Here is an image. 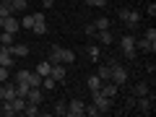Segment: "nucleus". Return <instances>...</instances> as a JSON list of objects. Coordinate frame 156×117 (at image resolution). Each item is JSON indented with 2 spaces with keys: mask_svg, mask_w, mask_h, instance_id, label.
I'll use <instances>...</instances> for the list:
<instances>
[{
  "mask_svg": "<svg viewBox=\"0 0 156 117\" xmlns=\"http://www.w3.org/2000/svg\"><path fill=\"white\" fill-rule=\"evenodd\" d=\"M120 47H122V55H125V57H130V60L138 55V50H135V39L130 37V34H125V37L120 39Z\"/></svg>",
  "mask_w": 156,
  "mask_h": 117,
  "instance_id": "obj_1",
  "label": "nucleus"
},
{
  "mask_svg": "<svg viewBox=\"0 0 156 117\" xmlns=\"http://www.w3.org/2000/svg\"><path fill=\"white\" fill-rule=\"evenodd\" d=\"M94 104H96V109H99V115H104V112L112 109V99H109V96H104L99 89L94 91Z\"/></svg>",
  "mask_w": 156,
  "mask_h": 117,
  "instance_id": "obj_2",
  "label": "nucleus"
},
{
  "mask_svg": "<svg viewBox=\"0 0 156 117\" xmlns=\"http://www.w3.org/2000/svg\"><path fill=\"white\" fill-rule=\"evenodd\" d=\"M135 109H140L143 115L154 112V94H146V96H135Z\"/></svg>",
  "mask_w": 156,
  "mask_h": 117,
  "instance_id": "obj_3",
  "label": "nucleus"
},
{
  "mask_svg": "<svg viewBox=\"0 0 156 117\" xmlns=\"http://www.w3.org/2000/svg\"><path fill=\"white\" fill-rule=\"evenodd\" d=\"M117 16H120V21L128 23V26H135V23L140 21V13H138V11H133V8H122Z\"/></svg>",
  "mask_w": 156,
  "mask_h": 117,
  "instance_id": "obj_4",
  "label": "nucleus"
},
{
  "mask_svg": "<svg viewBox=\"0 0 156 117\" xmlns=\"http://www.w3.org/2000/svg\"><path fill=\"white\" fill-rule=\"evenodd\" d=\"M109 81H112V83H117V86H122L125 81H128V70H125V68L120 65V62H117V65L112 68V76H109Z\"/></svg>",
  "mask_w": 156,
  "mask_h": 117,
  "instance_id": "obj_5",
  "label": "nucleus"
},
{
  "mask_svg": "<svg viewBox=\"0 0 156 117\" xmlns=\"http://www.w3.org/2000/svg\"><path fill=\"white\" fill-rule=\"evenodd\" d=\"M83 109H86V101H81V99L68 101V115L70 117H83Z\"/></svg>",
  "mask_w": 156,
  "mask_h": 117,
  "instance_id": "obj_6",
  "label": "nucleus"
},
{
  "mask_svg": "<svg viewBox=\"0 0 156 117\" xmlns=\"http://www.w3.org/2000/svg\"><path fill=\"white\" fill-rule=\"evenodd\" d=\"M34 34H47V21H44V13H34V26H31Z\"/></svg>",
  "mask_w": 156,
  "mask_h": 117,
  "instance_id": "obj_7",
  "label": "nucleus"
},
{
  "mask_svg": "<svg viewBox=\"0 0 156 117\" xmlns=\"http://www.w3.org/2000/svg\"><path fill=\"white\" fill-rule=\"evenodd\" d=\"M65 68H68V65H65V62H57V65H52V70H50V76H52V78H55L57 83H62V81H65V73H68V70H65Z\"/></svg>",
  "mask_w": 156,
  "mask_h": 117,
  "instance_id": "obj_8",
  "label": "nucleus"
},
{
  "mask_svg": "<svg viewBox=\"0 0 156 117\" xmlns=\"http://www.w3.org/2000/svg\"><path fill=\"white\" fill-rule=\"evenodd\" d=\"M42 99H44V91L39 89V86L29 89V94H26V101H31V104H42Z\"/></svg>",
  "mask_w": 156,
  "mask_h": 117,
  "instance_id": "obj_9",
  "label": "nucleus"
},
{
  "mask_svg": "<svg viewBox=\"0 0 156 117\" xmlns=\"http://www.w3.org/2000/svg\"><path fill=\"white\" fill-rule=\"evenodd\" d=\"M18 29H21V23H18V18H16V16H8V18H3V31H11V34H16Z\"/></svg>",
  "mask_w": 156,
  "mask_h": 117,
  "instance_id": "obj_10",
  "label": "nucleus"
},
{
  "mask_svg": "<svg viewBox=\"0 0 156 117\" xmlns=\"http://www.w3.org/2000/svg\"><path fill=\"white\" fill-rule=\"evenodd\" d=\"M117 89H120V86L112 83V81H104V83L99 86V91H101L104 96H109V99H115V96H117Z\"/></svg>",
  "mask_w": 156,
  "mask_h": 117,
  "instance_id": "obj_11",
  "label": "nucleus"
},
{
  "mask_svg": "<svg viewBox=\"0 0 156 117\" xmlns=\"http://www.w3.org/2000/svg\"><path fill=\"white\" fill-rule=\"evenodd\" d=\"M135 50H143V52H151V55H154L156 52V42H148V39H135Z\"/></svg>",
  "mask_w": 156,
  "mask_h": 117,
  "instance_id": "obj_12",
  "label": "nucleus"
},
{
  "mask_svg": "<svg viewBox=\"0 0 156 117\" xmlns=\"http://www.w3.org/2000/svg\"><path fill=\"white\" fill-rule=\"evenodd\" d=\"M13 60H16V57L11 55V50H8V47H3V44H0V65L11 68V65H13Z\"/></svg>",
  "mask_w": 156,
  "mask_h": 117,
  "instance_id": "obj_13",
  "label": "nucleus"
},
{
  "mask_svg": "<svg viewBox=\"0 0 156 117\" xmlns=\"http://www.w3.org/2000/svg\"><path fill=\"white\" fill-rule=\"evenodd\" d=\"M8 50H11L13 57H26V55H29V47H26V44H16V42H13Z\"/></svg>",
  "mask_w": 156,
  "mask_h": 117,
  "instance_id": "obj_14",
  "label": "nucleus"
},
{
  "mask_svg": "<svg viewBox=\"0 0 156 117\" xmlns=\"http://www.w3.org/2000/svg\"><path fill=\"white\" fill-rule=\"evenodd\" d=\"M50 62H52V65L62 62V47H60V44H52V50H50Z\"/></svg>",
  "mask_w": 156,
  "mask_h": 117,
  "instance_id": "obj_15",
  "label": "nucleus"
},
{
  "mask_svg": "<svg viewBox=\"0 0 156 117\" xmlns=\"http://www.w3.org/2000/svg\"><path fill=\"white\" fill-rule=\"evenodd\" d=\"M130 94H133V96H146V94H148V83H146V81H138V83L130 89Z\"/></svg>",
  "mask_w": 156,
  "mask_h": 117,
  "instance_id": "obj_16",
  "label": "nucleus"
},
{
  "mask_svg": "<svg viewBox=\"0 0 156 117\" xmlns=\"http://www.w3.org/2000/svg\"><path fill=\"white\" fill-rule=\"evenodd\" d=\"M0 115H3V117H13V115H16V109H13V104L8 99L0 101Z\"/></svg>",
  "mask_w": 156,
  "mask_h": 117,
  "instance_id": "obj_17",
  "label": "nucleus"
},
{
  "mask_svg": "<svg viewBox=\"0 0 156 117\" xmlns=\"http://www.w3.org/2000/svg\"><path fill=\"white\" fill-rule=\"evenodd\" d=\"M94 37L99 39L101 44H112V31H109V29H101V31H96Z\"/></svg>",
  "mask_w": 156,
  "mask_h": 117,
  "instance_id": "obj_18",
  "label": "nucleus"
},
{
  "mask_svg": "<svg viewBox=\"0 0 156 117\" xmlns=\"http://www.w3.org/2000/svg\"><path fill=\"white\" fill-rule=\"evenodd\" d=\"M29 89H31V86H29V81H16V96H23V99H26Z\"/></svg>",
  "mask_w": 156,
  "mask_h": 117,
  "instance_id": "obj_19",
  "label": "nucleus"
},
{
  "mask_svg": "<svg viewBox=\"0 0 156 117\" xmlns=\"http://www.w3.org/2000/svg\"><path fill=\"white\" fill-rule=\"evenodd\" d=\"M13 42H16V34H11V31H0V44H3V47H11Z\"/></svg>",
  "mask_w": 156,
  "mask_h": 117,
  "instance_id": "obj_20",
  "label": "nucleus"
},
{
  "mask_svg": "<svg viewBox=\"0 0 156 117\" xmlns=\"http://www.w3.org/2000/svg\"><path fill=\"white\" fill-rule=\"evenodd\" d=\"M55 86H57L55 78H52V76H44V78H42V86H39V89H42V91H52Z\"/></svg>",
  "mask_w": 156,
  "mask_h": 117,
  "instance_id": "obj_21",
  "label": "nucleus"
},
{
  "mask_svg": "<svg viewBox=\"0 0 156 117\" xmlns=\"http://www.w3.org/2000/svg\"><path fill=\"white\" fill-rule=\"evenodd\" d=\"M50 70H52V62H50V60H42V62L37 65V73H39L42 78H44V76H50Z\"/></svg>",
  "mask_w": 156,
  "mask_h": 117,
  "instance_id": "obj_22",
  "label": "nucleus"
},
{
  "mask_svg": "<svg viewBox=\"0 0 156 117\" xmlns=\"http://www.w3.org/2000/svg\"><path fill=\"white\" fill-rule=\"evenodd\" d=\"M96 76H99L101 81H109V76H112V65H109V62H104V65L96 70Z\"/></svg>",
  "mask_w": 156,
  "mask_h": 117,
  "instance_id": "obj_23",
  "label": "nucleus"
},
{
  "mask_svg": "<svg viewBox=\"0 0 156 117\" xmlns=\"http://www.w3.org/2000/svg\"><path fill=\"white\" fill-rule=\"evenodd\" d=\"M11 104H13V109H16V115H18V112H23V107H26V99H23V96H13Z\"/></svg>",
  "mask_w": 156,
  "mask_h": 117,
  "instance_id": "obj_24",
  "label": "nucleus"
},
{
  "mask_svg": "<svg viewBox=\"0 0 156 117\" xmlns=\"http://www.w3.org/2000/svg\"><path fill=\"white\" fill-rule=\"evenodd\" d=\"M62 62H65V65H73V62H76V52L62 47Z\"/></svg>",
  "mask_w": 156,
  "mask_h": 117,
  "instance_id": "obj_25",
  "label": "nucleus"
},
{
  "mask_svg": "<svg viewBox=\"0 0 156 117\" xmlns=\"http://www.w3.org/2000/svg\"><path fill=\"white\" fill-rule=\"evenodd\" d=\"M91 23L96 26V31H101V29H109V18H107V16H99L96 21H91Z\"/></svg>",
  "mask_w": 156,
  "mask_h": 117,
  "instance_id": "obj_26",
  "label": "nucleus"
},
{
  "mask_svg": "<svg viewBox=\"0 0 156 117\" xmlns=\"http://www.w3.org/2000/svg\"><path fill=\"white\" fill-rule=\"evenodd\" d=\"M23 115L37 117V115H39V104H31V101H26V107H23Z\"/></svg>",
  "mask_w": 156,
  "mask_h": 117,
  "instance_id": "obj_27",
  "label": "nucleus"
},
{
  "mask_svg": "<svg viewBox=\"0 0 156 117\" xmlns=\"http://www.w3.org/2000/svg\"><path fill=\"white\" fill-rule=\"evenodd\" d=\"M29 86H31V89H34V86H42V76H39L37 70L29 73Z\"/></svg>",
  "mask_w": 156,
  "mask_h": 117,
  "instance_id": "obj_28",
  "label": "nucleus"
},
{
  "mask_svg": "<svg viewBox=\"0 0 156 117\" xmlns=\"http://www.w3.org/2000/svg\"><path fill=\"white\" fill-rule=\"evenodd\" d=\"M101 83H104V81H101L99 76H89V89H91V91H96Z\"/></svg>",
  "mask_w": 156,
  "mask_h": 117,
  "instance_id": "obj_29",
  "label": "nucleus"
},
{
  "mask_svg": "<svg viewBox=\"0 0 156 117\" xmlns=\"http://www.w3.org/2000/svg\"><path fill=\"white\" fill-rule=\"evenodd\" d=\"M8 16H13V8L8 3H0V18H8Z\"/></svg>",
  "mask_w": 156,
  "mask_h": 117,
  "instance_id": "obj_30",
  "label": "nucleus"
},
{
  "mask_svg": "<svg viewBox=\"0 0 156 117\" xmlns=\"http://www.w3.org/2000/svg\"><path fill=\"white\" fill-rule=\"evenodd\" d=\"M11 8H13V13L16 11H26V0H11Z\"/></svg>",
  "mask_w": 156,
  "mask_h": 117,
  "instance_id": "obj_31",
  "label": "nucleus"
},
{
  "mask_svg": "<svg viewBox=\"0 0 156 117\" xmlns=\"http://www.w3.org/2000/svg\"><path fill=\"white\" fill-rule=\"evenodd\" d=\"M55 115H68V101H57L55 104Z\"/></svg>",
  "mask_w": 156,
  "mask_h": 117,
  "instance_id": "obj_32",
  "label": "nucleus"
},
{
  "mask_svg": "<svg viewBox=\"0 0 156 117\" xmlns=\"http://www.w3.org/2000/svg\"><path fill=\"white\" fill-rule=\"evenodd\" d=\"M8 78H11V70H8L5 65H0V83H5Z\"/></svg>",
  "mask_w": 156,
  "mask_h": 117,
  "instance_id": "obj_33",
  "label": "nucleus"
},
{
  "mask_svg": "<svg viewBox=\"0 0 156 117\" xmlns=\"http://www.w3.org/2000/svg\"><path fill=\"white\" fill-rule=\"evenodd\" d=\"M18 23H21V26H26V29H31V26H34V16H29V13H26V16H23Z\"/></svg>",
  "mask_w": 156,
  "mask_h": 117,
  "instance_id": "obj_34",
  "label": "nucleus"
},
{
  "mask_svg": "<svg viewBox=\"0 0 156 117\" xmlns=\"http://www.w3.org/2000/svg\"><path fill=\"white\" fill-rule=\"evenodd\" d=\"M86 5H94V8H104L107 0H86Z\"/></svg>",
  "mask_w": 156,
  "mask_h": 117,
  "instance_id": "obj_35",
  "label": "nucleus"
},
{
  "mask_svg": "<svg viewBox=\"0 0 156 117\" xmlns=\"http://www.w3.org/2000/svg\"><path fill=\"white\" fill-rule=\"evenodd\" d=\"M89 57H91V60H99V47H89Z\"/></svg>",
  "mask_w": 156,
  "mask_h": 117,
  "instance_id": "obj_36",
  "label": "nucleus"
},
{
  "mask_svg": "<svg viewBox=\"0 0 156 117\" xmlns=\"http://www.w3.org/2000/svg\"><path fill=\"white\" fill-rule=\"evenodd\" d=\"M146 39H148V42H156V29H154V26L146 29Z\"/></svg>",
  "mask_w": 156,
  "mask_h": 117,
  "instance_id": "obj_37",
  "label": "nucleus"
},
{
  "mask_svg": "<svg viewBox=\"0 0 156 117\" xmlns=\"http://www.w3.org/2000/svg\"><path fill=\"white\" fill-rule=\"evenodd\" d=\"M29 73H31V70H18L16 73V81H29Z\"/></svg>",
  "mask_w": 156,
  "mask_h": 117,
  "instance_id": "obj_38",
  "label": "nucleus"
},
{
  "mask_svg": "<svg viewBox=\"0 0 156 117\" xmlns=\"http://www.w3.org/2000/svg\"><path fill=\"white\" fill-rule=\"evenodd\" d=\"M125 107H128V109H135V96H133V94L128 96V101H125Z\"/></svg>",
  "mask_w": 156,
  "mask_h": 117,
  "instance_id": "obj_39",
  "label": "nucleus"
},
{
  "mask_svg": "<svg viewBox=\"0 0 156 117\" xmlns=\"http://www.w3.org/2000/svg\"><path fill=\"white\" fill-rule=\"evenodd\" d=\"M86 34H89V37H94V34H96V26H94V23H89V26H86Z\"/></svg>",
  "mask_w": 156,
  "mask_h": 117,
  "instance_id": "obj_40",
  "label": "nucleus"
},
{
  "mask_svg": "<svg viewBox=\"0 0 156 117\" xmlns=\"http://www.w3.org/2000/svg\"><path fill=\"white\" fill-rule=\"evenodd\" d=\"M55 3H57V0H44V5H47V8H50V5H55Z\"/></svg>",
  "mask_w": 156,
  "mask_h": 117,
  "instance_id": "obj_41",
  "label": "nucleus"
},
{
  "mask_svg": "<svg viewBox=\"0 0 156 117\" xmlns=\"http://www.w3.org/2000/svg\"><path fill=\"white\" fill-rule=\"evenodd\" d=\"M0 3H8V5H11V0H0Z\"/></svg>",
  "mask_w": 156,
  "mask_h": 117,
  "instance_id": "obj_42",
  "label": "nucleus"
},
{
  "mask_svg": "<svg viewBox=\"0 0 156 117\" xmlns=\"http://www.w3.org/2000/svg\"><path fill=\"white\" fill-rule=\"evenodd\" d=\"M0 29H3V18H0Z\"/></svg>",
  "mask_w": 156,
  "mask_h": 117,
  "instance_id": "obj_43",
  "label": "nucleus"
},
{
  "mask_svg": "<svg viewBox=\"0 0 156 117\" xmlns=\"http://www.w3.org/2000/svg\"><path fill=\"white\" fill-rule=\"evenodd\" d=\"M0 101H3V99H0Z\"/></svg>",
  "mask_w": 156,
  "mask_h": 117,
  "instance_id": "obj_44",
  "label": "nucleus"
}]
</instances>
